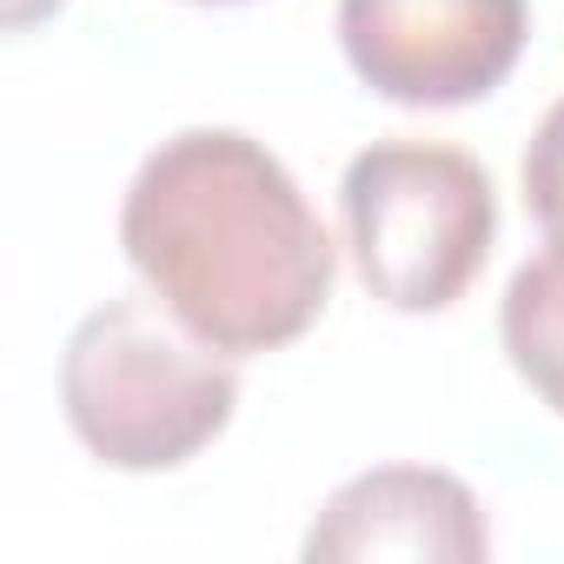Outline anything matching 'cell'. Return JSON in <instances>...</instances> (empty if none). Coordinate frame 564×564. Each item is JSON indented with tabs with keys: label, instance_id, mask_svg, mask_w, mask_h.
<instances>
[{
	"label": "cell",
	"instance_id": "8992f818",
	"mask_svg": "<svg viewBox=\"0 0 564 564\" xmlns=\"http://www.w3.org/2000/svg\"><path fill=\"white\" fill-rule=\"evenodd\" d=\"M498 339L511 372L538 392V405H551L564 419V246L544 239V252H531L498 300Z\"/></svg>",
	"mask_w": 564,
	"mask_h": 564
},
{
	"label": "cell",
	"instance_id": "3957f363",
	"mask_svg": "<svg viewBox=\"0 0 564 564\" xmlns=\"http://www.w3.org/2000/svg\"><path fill=\"white\" fill-rule=\"evenodd\" d=\"M339 232L386 313H452L498 246V186L465 147L372 140L346 160Z\"/></svg>",
	"mask_w": 564,
	"mask_h": 564
},
{
	"label": "cell",
	"instance_id": "6da1fadb",
	"mask_svg": "<svg viewBox=\"0 0 564 564\" xmlns=\"http://www.w3.org/2000/svg\"><path fill=\"white\" fill-rule=\"evenodd\" d=\"M120 252L140 286L226 359L306 339L339 279V246L306 186L239 127H186L140 160L120 199Z\"/></svg>",
	"mask_w": 564,
	"mask_h": 564
},
{
	"label": "cell",
	"instance_id": "277c9868",
	"mask_svg": "<svg viewBox=\"0 0 564 564\" xmlns=\"http://www.w3.org/2000/svg\"><path fill=\"white\" fill-rule=\"evenodd\" d=\"M531 41V0H339V54L392 107H471Z\"/></svg>",
	"mask_w": 564,
	"mask_h": 564
},
{
	"label": "cell",
	"instance_id": "52a82bcc",
	"mask_svg": "<svg viewBox=\"0 0 564 564\" xmlns=\"http://www.w3.org/2000/svg\"><path fill=\"white\" fill-rule=\"evenodd\" d=\"M518 186H524V213L538 219V232L564 246V100H551L544 120L531 127L524 160H518Z\"/></svg>",
	"mask_w": 564,
	"mask_h": 564
},
{
	"label": "cell",
	"instance_id": "ba28073f",
	"mask_svg": "<svg viewBox=\"0 0 564 564\" xmlns=\"http://www.w3.org/2000/svg\"><path fill=\"white\" fill-rule=\"evenodd\" d=\"M61 8H67V0H0V21H8V34H28L34 21H47Z\"/></svg>",
	"mask_w": 564,
	"mask_h": 564
},
{
	"label": "cell",
	"instance_id": "5b68a950",
	"mask_svg": "<svg viewBox=\"0 0 564 564\" xmlns=\"http://www.w3.org/2000/svg\"><path fill=\"white\" fill-rule=\"evenodd\" d=\"M300 551L313 564H366V557L485 564L491 524L465 478L438 465H372L313 511Z\"/></svg>",
	"mask_w": 564,
	"mask_h": 564
},
{
	"label": "cell",
	"instance_id": "9c48e42d",
	"mask_svg": "<svg viewBox=\"0 0 564 564\" xmlns=\"http://www.w3.org/2000/svg\"><path fill=\"white\" fill-rule=\"evenodd\" d=\"M193 8H246V0H193Z\"/></svg>",
	"mask_w": 564,
	"mask_h": 564
},
{
	"label": "cell",
	"instance_id": "7a4b0ae2",
	"mask_svg": "<svg viewBox=\"0 0 564 564\" xmlns=\"http://www.w3.org/2000/svg\"><path fill=\"white\" fill-rule=\"evenodd\" d=\"M61 412L107 471H180L232 425L239 359L186 333L153 293H120L74 326Z\"/></svg>",
	"mask_w": 564,
	"mask_h": 564
}]
</instances>
